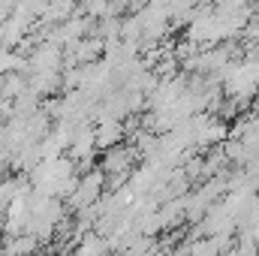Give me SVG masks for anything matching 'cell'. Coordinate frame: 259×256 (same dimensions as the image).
Listing matches in <instances>:
<instances>
[{"label": "cell", "instance_id": "13", "mask_svg": "<svg viewBox=\"0 0 259 256\" xmlns=\"http://www.w3.org/2000/svg\"><path fill=\"white\" fill-rule=\"evenodd\" d=\"M3 124H6V115H3V109H0V127H3Z\"/></svg>", "mask_w": 259, "mask_h": 256}, {"label": "cell", "instance_id": "2", "mask_svg": "<svg viewBox=\"0 0 259 256\" xmlns=\"http://www.w3.org/2000/svg\"><path fill=\"white\" fill-rule=\"evenodd\" d=\"M106 193V172L97 166V169H88L81 178H78V187L72 190V196L66 199L72 211H81V208H91L103 199Z\"/></svg>", "mask_w": 259, "mask_h": 256}, {"label": "cell", "instance_id": "4", "mask_svg": "<svg viewBox=\"0 0 259 256\" xmlns=\"http://www.w3.org/2000/svg\"><path fill=\"white\" fill-rule=\"evenodd\" d=\"M94 148H97V127H94L91 121H88V124H78V127H72L69 151H66L72 160H91Z\"/></svg>", "mask_w": 259, "mask_h": 256}, {"label": "cell", "instance_id": "1", "mask_svg": "<svg viewBox=\"0 0 259 256\" xmlns=\"http://www.w3.org/2000/svg\"><path fill=\"white\" fill-rule=\"evenodd\" d=\"M136 157H139V151H136V148H127V145H115V148L103 151L100 169H103V172H106V178L112 181V184H109V190L124 187V181L133 175V160H136Z\"/></svg>", "mask_w": 259, "mask_h": 256}, {"label": "cell", "instance_id": "15", "mask_svg": "<svg viewBox=\"0 0 259 256\" xmlns=\"http://www.w3.org/2000/svg\"><path fill=\"white\" fill-rule=\"evenodd\" d=\"M0 250H3V241H0Z\"/></svg>", "mask_w": 259, "mask_h": 256}, {"label": "cell", "instance_id": "14", "mask_svg": "<svg viewBox=\"0 0 259 256\" xmlns=\"http://www.w3.org/2000/svg\"><path fill=\"white\" fill-rule=\"evenodd\" d=\"M0 100H3V75H0Z\"/></svg>", "mask_w": 259, "mask_h": 256}, {"label": "cell", "instance_id": "7", "mask_svg": "<svg viewBox=\"0 0 259 256\" xmlns=\"http://www.w3.org/2000/svg\"><path fill=\"white\" fill-rule=\"evenodd\" d=\"M124 136H127V124L124 121H103V124H97V148L109 151V148L121 145Z\"/></svg>", "mask_w": 259, "mask_h": 256}, {"label": "cell", "instance_id": "5", "mask_svg": "<svg viewBox=\"0 0 259 256\" xmlns=\"http://www.w3.org/2000/svg\"><path fill=\"white\" fill-rule=\"evenodd\" d=\"M30 81V91L39 94V97H52L64 88V72L61 69H46V72H30L27 75Z\"/></svg>", "mask_w": 259, "mask_h": 256}, {"label": "cell", "instance_id": "11", "mask_svg": "<svg viewBox=\"0 0 259 256\" xmlns=\"http://www.w3.org/2000/svg\"><path fill=\"white\" fill-rule=\"evenodd\" d=\"M226 256H259V241L256 238H235V247L229 250Z\"/></svg>", "mask_w": 259, "mask_h": 256}, {"label": "cell", "instance_id": "3", "mask_svg": "<svg viewBox=\"0 0 259 256\" xmlns=\"http://www.w3.org/2000/svg\"><path fill=\"white\" fill-rule=\"evenodd\" d=\"M64 49L52 46V42H39L30 55H27V75L30 72H46V69H61L64 72Z\"/></svg>", "mask_w": 259, "mask_h": 256}, {"label": "cell", "instance_id": "9", "mask_svg": "<svg viewBox=\"0 0 259 256\" xmlns=\"http://www.w3.org/2000/svg\"><path fill=\"white\" fill-rule=\"evenodd\" d=\"M30 88V81H27V72H9V75H3V100H18L24 91Z\"/></svg>", "mask_w": 259, "mask_h": 256}, {"label": "cell", "instance_id": "6", "mask_svg": "<svg viewBox=\"0 0 259 256\" xmlns=\"http://www.w3.org/2000/svg\"><path fill=\"white\" fill-rule=\"evenodd\" d=\"M39 235H33V232H21V235H9L6 241H3V256H36L39 250Z\"/></svg>", "mask_w": 259, "mask_h": 256}, {"label": "cell", "instance_id": "8", "mask_svg": "<svg viewBox=\"0 0 259 256\" xmlns=\"http://www.w3.org/2000/svg\"><path fill=\"white\" fill-rule=\"evenodd\" d=\"M9 72H27V58L15 49L0 46V75H9Z\"/></svg>", "mask_w": 259, "mask_h": 256}, {"label": "cell", "instance_id": "10", "mask_svg": "<svg viewBox=\"0 0 259 256\" xmlns=\"http://www.w3.org/2000/svg\"><path fill=\"white\" fill-rule=\"evenodd\" d=\"M190 256H223V253H220V247H217L214 238L202 235V238H193L190 241Z\"/></svg>", "mask_w": 259, "mask_h": 256}, {"label": "cell", "instance_id": "12", "mask_svg": "<svg viewBox=\"0 0 259 256\" xmlns=\"http://www.w3.org/2000/svg\"><path fill=\"white\" fill-rule=\"evenodd\" d=\"M12 12H6L3 6H0V42H3V27H6V18H9Z\"/></svg>", "mask_w": 259, "mask_h": 256}]
</instances>
